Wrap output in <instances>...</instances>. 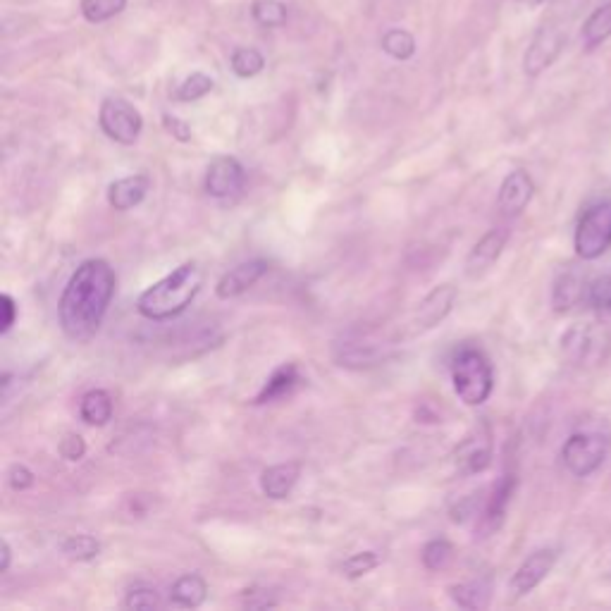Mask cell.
Here are the masks:
<instances>
[{"label": "cell", "instance_id": "277c9868", "mask_svg": "<svg viewBox=\"0 0 611 611\" xmlns=\"http://www.w3.org/2000/svg\"><path fill=\"white\" fill-rule=\"evenodd\" d=\"M561 351L576 366H600L611 354V320L569 327L561 337Z\"/></svg>", "mask_w": 611, "mask_h": 611}, {"label": "cell", "instance_id": "60d3db41", "mask_svg": "<svg viewBox=\"0 0 611 611\" xmlns=\"http://www.w3.org/2000/svg\"><path fill=\"white\" fill-rule=\"evenodd\" d=\"M516 3L526 5V8H538V5H545L549 0H516Z\"/></svg>", "mask_w": 611, "mask_h": 611}, {"label": "cell", "instance_id": "e0dca14e", "mask_svg": "<svg viewBox=\"0 0 611 611\" xmlns=\"http://www.w3.org/2000/svg\"><path fill=\"white\" fill-rule=\"evenodd\" d=\"M301 385V373L294 363H285L270 375L268 382L263 385V390L258 392V397L253 399V404H273V401H280L292 394L296 387Z\"/></svg>", "mask_w": 611, "mask_h": 611}, {"label": "cell", "instance_id": "4316f807", "mask_svg": "<svg viewBox=\"0 0 611 611\" xmlns=\"http://www.w3.org/2000/svg\"><path fill=\"white\" fill-rule=\"evenodd\" d=\"M230 65H232V72L237 74V77L251 79V77H256V74L263 72L265 58L261 51H256V48H237V51L232 53Z\"/></svg>", "mask_w": 611, "mask_h": 611}, {"label": "cell", "instance_id": "83f0119b", "mask_svg": "<svg viewBox=\"0 0 611 611\" xmlns=\"http://www.w3.org/2000/svg\"><path fill=\"white\" fill-rule=\"evenodd\" d=\"M423 566L428 571H444L454 561V545L449 540H430L421 552Z\"/></svg>", "mask_w": 611, "mask_h": 611}, {"label": "cell", "instance_id": "7a4b0ae2", "mask_svg": "<svg viewBox=\"0 0 611 611\" xmlns=\"http://www.w3.org/2000/svg\"><path fill=\"white\" fill-rule=\"evenodd\" d=\"M203 285V268L196 261L182 263L139 296L137 311L148 320H172L187 311Z\"/></svg>", "mask_w": 611, "mask_h": 611}, {"label": "cell", "instance_id": "3957f363", "mask_svg": "<svg viewBox=\"0 0 611 611\" xmlns=\"http://www.w3.org/2000/svg\"><path fill=\"white\" fill-rule=\"evenodd\" d=\"M452 382L454 392L466 406H480L490 399L495 387V370L485 351L475 347H464L456 351L452 359Z\"/></svg>", "mask_w": 611, "mask_h": 611}, {"label": "cell", "instance_id": "5bb4252c", "mask_svg": "<svg viewBox=\"0 0 611 611\" xmlns=\"http://www.w3.org/2000/svg\"><path fill=\"white\" fill-rule=\"evenodd\" d=\"M506 242H509V230H504V227H495V230L487 232L485 237L473 246V251L468 253V275H478L490 268V265L502 256Z\"/></svg>", "mask_w": 611, "mask_h": 611}, {"label": "cell", "instance_id": "74e56055", "mask_svg": "<svg viewBox=\"0 0 611 611\" xmlns=\"http://www.w3.org/2000/svg\"><path fill=\"white\" fill-rule=\"evenodd\" d=\"M244 604L249 609H265V607H275L277 604V600H273V597H270V592H265V590H244Z\"/></svg>", "mask_w": 611, "mask_h": 611}, {"label": "cell", "instance_id": "d6986e66", "mask_svg": "<svg viewBox=\"0 0 611 611\" xmlns=\"http://www.w3.org/2000/svg\"><path fill=\"white\" fill-rule=\"evenodd\" d=\"M585 296V277L576 270H566L557 277L552 289V306L557 313H566Z\"/></svg>", "mask_w": 611, "mask_h": 611}, {"label": "cell", "instance_id": "8fae6325", "mask_svg": "<svg viewBox=\"0 0 611 611\" xmlns=\"http://www.w3.org/2000/svg\"><path fill=\"white\" fill-rule=\"evenodd\" d=\"M535 196V182L526 170H514L506 175V180L499 187L497 206L506 218H516L528 208V203Z\"/></svg>", "mask_w": 611, "mask_h": 611}, {"label": "cell", "instance_id": "9a60e30c", "mask_svg": "<svg viewBox=\"0 0 611 611\" xmlns=\"http://www.w3.org/2000/svg\"><path fill=\"white\" fill-rule=\"evenodd\" d=\"M151 180L146 175H129L113 182L108 187V203L115 211H132L146 199Z\"/></svg>", "mask_w": 611, "mask_h": 611}, {"label": "cell", "instance_id": "30bf717a", "mask_svg": "<svg viewBox=\"0 0 611 611\" xmlns=\"http://www.w3.org/2000/svg\"><path fill=\"white\" fill-rule=\"evenodd\" d=\"M557 564V552L554 549H538L518 566L514 576L509 580V592L514 597H523L533 592L549 576V571Z\"/></svg>", "mask_w": 611, "mask_h": 611}, {"label": "cell", "instance_id": "d4e9b609", "mask_svg": "<svg viewBox=\"0 0 611 611\" xmlns=\"http://www.w3.org/2000/svg\"><path fill=\"white\" fill-rule=\"evenodd\" d=\"M380 46L394 60H409L416 53V39L406 29H390V32H385Z\"/></svg>", "mask_w": 611, "mask_h": 611}, {"label": "cell", "instance_id": "44dd1931", "mask_svg": "<svg viewBox=\"0 0 611 611\" xmlns=\"http://www.w3.org/2000/svg\"><path fill=\"white\" fill-rule=\"evenodd\" d=\"M456 461H459L464 473H483L492 464L490 440L487 437H471V440H466L459 447V452H456Z\"/></svg>", "mask_w": 611, "mask_h": 611}, {"label": "cell", "instance_id": "ba28073f", "mask_svg": "<svg viewBox=\"0 0 611 611\" xmlns=\"http://www.w3.org/2000/svg\"><path fill=\"white\" fill-rule=\"evenodd\" d=\"M564 46H566L564 29L554 22L542 24L538 34H535L533 41H530L526 58H523V70H526L528 77H540V74L545 72L547 67H552L554 60L559 58Z\"/></svg>", "mask_w": 611, "mask_h": 611}, {"label": "cell", "instance_id": "4fadbf2b", "mask_svg": "<svg viewBox=\"0 0 611 611\" xmlns=\"http://www.w3.org/2000/svg\"><path fill=\"white\" fill-rule=\"evenodd\" d=\"M456 301V287L454 285H440L425 296L418 304L416 313H413V325L418 330H430V327L440 325L444 318L452 313Z\"/></svg>", "mask_w": 611, "mask_h": 611}, {"label": "cell", "instance_id": "d6a6232c", "mask_svg": "<svg viewBox=\"0 0 611 611\" xmlns=\"http://www.w3.org/2000/svg\"><path fill=\"white\" fill-rule=\"evenodd\" d=\"M125 607L129 609H158L160 595L153 588H134L127 592Z\"/></svg>", "mask_w": 611, "mask_h": 611}, {"label": "cell", "instance_id": "2e32d148", "mask_svg": "<svg viewBox=\"0 0 611 611\" xmlns=\"http://www.w3.org/2000/svg\"><path fill=\"white\" fill-rule=\"evenodd\" d=\"M299 475H301V464H296V461H287V464L265 468L261 473L263 495L268 499H287L292 495Z\"/></svg>", "mask_w": 611, "mask_h": 611}, {"label": "cell", "instance_id": "cb8c5ba5", "mask_svg": "<svg viewBox=\"0 0 611 611\" xmlns=\"http://www.w3.org/2000/svg\"><path fill=\"white\" fill-rule=\"evenodd\" d=\"M449 597L464 609H483L490 600V585L485 580H471V583H459L449 588Z\"/></svg>", "mask_w": 611, "mask_h": 611}, {"label": "cell", "instance_id": "9c48e42d", "mask_svg": "<svg viewBox=\"0 0 611 611\" xmlns=\"http://www.w3.org/2000/svg\"><path fill=\"white\" fill-rule=\"evenodd\" d=\"M246 172L237 158L222 156L208 165L206 191L213 199H232L244 189Z\"/></svg>", "mask_w": 611, "mask_h": 611}, {"label": "cell", "instance_id": "6da1fadb", "mask_svg": "<svg viewBox=\"0 0 611 611\" xmlns=\"http://www.w3.org/2000/svg\"><path fill=\"white\" fill-rule=\"evenodd\" d=\"M115 285V270L103 258H89L74 270L58 304L60 327L72 342H89L101 330Z\"/></svg>", "mask_w": 611, "mask_h": 611}, {"label": "cell", "instance_id": "ffe728a7", "mask_svg": "<svg viewBox=\"0 0 611 611\" xmlns=\"http://www.w3.org/2000/svg\"><path fill=\"white\" fill-rule=\"evenodd\" d=\"M208 597V585L206 580L196 573H187V576H180L172 583L170 588V600L172 604L184 609H196L206 602Z\"/></svg>", "mask_w": 611, "mask_h": 611}, {"label": "cell", "instance_id": "ac0fdd59", "mask_svg": "<svg viewBox=\"0 0 611 611\" xmlns=\"http://www.w3.org/2000/svg\"><path fill=\"white\" fill-rule=\"evenodd\" d=\"M514 490H516L514 475H504V478L495 485V490H492V495L485 504L483 518H480V521H483L485 533H492V530H497L499 526H502V521L506 516V506H509Z\"/></svg>", "mask_w": 611, "mask_h": 611}, {"label": "cell", "instance_id": "8d00e7d4", "mask_svg": "<svg viewBox=\"0 0 611 611\" xmlns=\"http://www.w3.org/2000/svg\"><path fill=\"white\" fill-rule=\"evenodd\" d=\"M0 311H3V320H0V335H8L17 320V304L10 294L0 296Z\"/></svg>", "mask_w": 611, "mask_h": 611}, {"label": "cell", "instance_id": "ab89813d", "mask_svg": "<svg viewBox=\"0 0 611 611\" xmlns=\"http://www.w3.org/2000/svg\"><path fill=\"white\" fill-rule=\"evenodd\" d=\"M10 561H12V549L8 545V540H3V545H0V573L10 569Z\"/></svg>", "mask_w": 611, "mask_h": 611}, {"label": "cell", "instance_id": "e575fe53", "mask_svg": "<svg viewBox=\"0 0 611 611\" xmlns=\"http://www.w3.org/2000/svg\"><path fill=\"white\" fill-rule=\"evenodd\" d=\"M588 301L595 308H600V311H611V275L597 280L588 289Z\"/></svg>", "mask_w": 611, "mask_h": 611}, {"label": "cell", "instance_id": "4dcf8cb0", "mask_svg": "<svg viewBox=\"0 0 611 611\" xmlns=\"http://www.w3.org/2000/svg\"><path fill=\"white\" fill-rule=\"evenodd\" d=\"M63 554L72 561H91L101 554V542L94 535H70L63 542Z\"/></svg>", "mask_w": 611, "mask_h": 611}, {"label": "cell", "instance_id": "7c38bea8", "mask_svg": "<svg viewBox=\"0 0 611 611\" xmlns=\"http://www.w3.org/2000/svg\"><path fill=\"white\" fill-rule=\"evenodd\" d=\"M268 261H261V258H256V261H246L239 263L237 268H232L230 273H225L220 277L218 287H215V294H218V299L222 301H230L237 299V296H242L246 289H251L256 285L261 277L268 273Z\"/></svg>", "mask_w": 611, "mask_h": 611}, {"label": "cell", "instance_id": "d590c367", "mask_svg": "<svg viewBox=\"0 0 611 611\" xmlns=\"http://www.w3.org/2000/svg\"><path fill=\"white\" fill-rule=\"evenodd\" d=\"M8 480H10V487L12 490H17V492H24V490H29V487L34 485V473L29 471L27 466H22V464H15L10 468V473H8Z\"/></svg>", "mask_w": 611, "mask_h": 611}, {"label": "cell", "instance_id": "f546056e", "mask_svg": "<svg viewBox=\"0 0 611 611\" xmlns=\"http://www.w3.org/2000/svg\"><path fill=\"white\" fill-rule=\"evenodd\" d=\"M213 77H208L206 72H194L189 74L184 82L177 86V101L182 103H194V101H201L203 96H208L213 91Z\"/></svg>", "mask_w": 611, "mask_h": 611}, {"label": "cell", "instance_id": "836d02e7", "mask_svg": "<svg viewBox=\"0 0 611 611\" xmlns=\"http://www.w3.org/2000/svg\"><path fill=\"white\" fill-rule=\"evenodd\" d=\"M60 456H63L65 461H82L86 454V442L82 435H77V432H67V435L60 440Z\"/></svg>", "mask_w": 611, "mask_h": 611}, {"label": "cell", "instance_id": "484cf974", "mask_svg": "<svg viewBox=\"0 0 611 611\" xmlns=\"http://www.w3.org/2000/svg\"><path fill=\"white\" fill-rule=\"evenodd\" d=\"M251 15L261 27H282L287 22V5L280 0H253Z\"/></svg>", "mask_w": 611, "mask_h": 611}, {"label": "cell", "instance_id": "5b68a950", "mask_svg": "<svg viewBox=\"0 0 611 611\" xmlns=\"http://www.w3.org/2000/svg\"><path fill=\"white\" fill-rule=\"evenodd\" d=\"M576 253L583 261H595L602 253L609 251L611 246V201L597 203L585 211L578 222L576 237Z\"/></svg>", "mask_w": 611, "mask_h": 611}, {"label": "cell", "instance_id": "1f68e13d", "mask_svg": "<svg viewBox=\"0 0 611 611\" xmlns=\"http://www.w3.org/2000/svg\"><path fill=\"white\" fill-rule=\"evenodd\" d=\"M380 566V557L378 552H359V554H351V557L342 564V573L351 580L366 576L373 569H378Z\"/></svg>", "mask_w": 611, "mask_h": 611}, {"label": "cell", "instance_id": "f35d334b", "mask_svg": "<svg viewBox=\"0 0 611 611\" xmlns=\"http://www.w3.org/2000/svg\"><path fill=\"white\" fill-rule=\"evenodd\" d=\"M163 125L177 141H191V127L175 115H163Z\"/></svg>", "mask_w": 611, "mask_h": 611}, {"label": "cell", "instance_id": "52a82bcc", "mask_svg": "<svg viewBox=\"0 0 611 611\" xmlns=\"http://www.w3.org/2000/svg\"><path fill=\"white\" fill-rule=\"evenodd\" d=\"M561 459L576 478H588L607 459V440L595 432H576L561 449Z\"/></svg>", "mask_w": 611, "mask_h": 611}, {"label": "cell", "instance_id": "f1b7e54d", "mask_svg": "<svg viewBox=\"0 0 611 611\" xmlns=\"http://www.w3.org/2000/svg\"><path fill=\"white\" fill-rule=\"evenodd\" d=\"M127 8V0H82V15L86 22L101 24L113 20Z\"/></svg>", "mask_w": 611, "mask_h": 611}, {"label": "cell", "instance_id": "603a6c76", "mask_svg": "<svg viewBox=\"0 0 611 611\" xmlns=\"http://www.w3.org/2000/svg\"><path fill=\"white\" fill-rule=\"evenodd\" d=\"M609 39H611V3L600 5V8L588 17V22L583 24V46L585 51H595V48H600L602 43H607Z\"/></svg>", "mask_w": 611, "mask_h": 611}, {"label": "cell", "instance_id": "7402d4cb", "mask_svg": "<svg viewBox=\"0 0 611 611\" xmlns=\"http://www.w3.org/2000/svg\"><path fill=\"white\" fill-rule=\"evenodd\" d=\"M79 416L86 425L103 428L113 418V397L106 390H91L82 397L79 404Z\"/></svg>", "mask_w": 611, "mask_h": 611}, {"label": "cell", "instance_id": "8992f818", "mask_svg": "<svg viewBox=\"0 0 611 611\" xmlns=\"http://www.w3.org/2000/svg\"><path fill=\"white\" fill-rule=\"evenodd\" d=\"M98 125L108 139L117 141L122 146H132L139 139L141 129H144V117L132 103L125 98L110 96L101 103V113H98Z\"/></svg>", "mask_w": 611, "mask_h": 611}]
</instances>
